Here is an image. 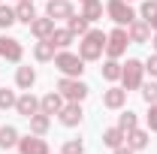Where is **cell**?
I'll use <instances>...</instances> for the list:
<instances>
[{
    "instance_id": "1",
    "label": "cell",
    "mask_w": 157,
    "mask_h": 154,
    "mask_svg": "<svg viewBox=\"0 0 157 154\" xmlns=\"http://www.w3.org/2000/svg\"><path fill=\"white\" fill-rule=\"evenodd\" d=\"M103 52H106V33L97 30V27L88 30L85 37L78 39V58L85 60V64H88V60H100Z\"/></svg>"
},
{
    "instance_id": "2",
    "label": "cell",
    "mask_w": 157,
    "mask_h": 154,
    "mask_svg": "<svg viewBox=\"0 0 157 154\" xmlns=\"http://www.w3.org/2000/svg\"><path fill=\"white\" fill-rule=\"evenodd\" d=\"M55 70H58L60 76L82 79V73H85V60L78 58L76 52H70V48H60L58 55H55Z\"/></svg>"
},
{
    "instance_id": "3",
    "label": "cell",
    "mask_w": 157,
    "mask_h": 154,
    "mask_svg": "<svg viewBox=\"0 0 157 154\" xmlns=\"http://www.w3.org/2000/svg\"><path fill=\"white\" fill-rule=\"evenodd\" d=\"M142 76H145V64L136 58H127V64L121 67V88L130 94V91H136L142 88Z\"/></svg>"
},
{
    "instance_id": "4",
    "label": "cell",
    "mask_w": 157,
    "mask_h": 154,
    "mask_svg": "<svg viewBox=\"0 0 157 154\" xmlns=\"http://www.w3.org/2000/svg\"><path fill=\"white\" fill-rule=\"evenodd\" d=\"M106 15L115 21L118 27H127V24H133V21L139 18L136 9H133L127 0H106Z\"/></svg>"
},
{
    "instance_id": "5",
    "label": "cell",
    "mask_w": 157,
    "mask_h": 154,
    "mask_svg": "<svg viewBox=\"0 0 157 154\" xmlns=\"http://www.w3.org/2000/svg\"><path fill=\"white\" fill-rule=\"evenodd\" d=\"M58 91L63 94V100H67V103H82L85 97L91 94V88H88L82 79H70V76H60Z\"/></svg>"
},
{
    "instance_id": "6",
    "label": "cell",
    "mask_w": 157,
    "mask_h": 154,
    "mask_svg": "<svg viewBox=\"0 0 157 154\" xmlns=\"http://www.w3.org/2000/svg\"><path fill=\"white\" fill-rule=\"evenodd\" d=\"M127 45H130V37H127V30L124 27H115L112 33H106V58H121L124 52H127Z\"/></svg>"
},
{
    "instance_id": "7",
    "label": "cell",
    "mask_w": 157,
    "mask_h": 154,
    "mask_svg": "<svg viewBox=\"0 0 157 154\" xmlns=\"http://www.w3.org/2000/svg\"><path fill=\"white\" fill-rule=\"evenodd\" d=\"M0 58L3 60H12V64H21V58H24V45H21V39L15 37H0Z\"/></svg>"
},
{
    "instance_id": "8",
    "label": "cell",
    "mask_w": 157,
    "mask_h": 154,
    "mask_svg": "<svg viewBox=\"0 0 157 154\" xmlns=\"http://www.w3.org/2000/svg\"><path fill=\"white\" fill-rule=\"evenodd\" d=\"M15 148H18L21 154H52V151H48V142H45L42 136H36V133H27V136H21Z\"/></svg>"
},
{
    "instance_id": "9",
    "label": "cell",
    "mask_w": 157,
    "mask_h": 154,
    "mask_svg": "<svg viewBox=\"0 0 157 154\" xmlns=\"http://www.w3.org/2000/svg\"><path fill=\"white\" fill-rule=\"evenodd\" d=\"M82 118H85L82 103H63V109L58 112V121L63 124V127H78V124H82Z\"/></svg>"
},
{
    "instance_id": "10",
    "label": "cell",
    "mask_w": 157,
    "mask_h": 154,
    "mask_svg": "<svg viewBox=\"0 0 157 154\" xmlns=\"http://www.w3.org/2000/svg\"><path fill=\"white\" fill-rule=\"evenodd\" d=\"M63 94L60 91H48L45 97H39V112H45V115H58L60 109H63Z\"/></svg>"
},
{
    "instance_id": "11",
    "label": "cell",
    "mask_w": 157,
    "mask_h": 154,
    "mask_svg": "<svg viewBox=\"0 0 157 154\" xmlns=\"http://www.w3.org/2000/svg\"><path fill=\"white\" fill-rule=\"evenodd\" d=\"M15 112H18L21 118H30L39 112V97H33L30 91H24V94L15 100Z\"/></svg>"
},
{
    "instance_id": "12",
    "label": "cell",
    "mask_w": 157,
    "mask_h": 154,
    "mask_svg": "<svg viewBox=\"0 0 157 154\" xmlns=\"http://www.w3.org/2000/svg\"><path fill=\"white\" fill-rule=\"evenodd\" d=\"M27 27H30V33H33L36 39H48L52 33H55V18H48V15H36Z\"/></svg>"
},
{
    "instance_id": "13",
    "label": "cell",
    "mask_w": 157,
    "mask_h": 154,
    "mask_svg": "<svg viewBox=\"0 0 157 154\" xmlns=\"http://www.w3.org/2000/svg\"><path fill=\"white\" fill-rule=\"evenodd\" d=\"M124 103H127V91H124V88L112 85V88L103 91V106H106V109H124Z\"/></svg>"
},
{
    "instance_id": "14",
    "label": "cell",
    "mask_w": 157,
    "mask_h": 154,
    "mask_svg": "<svg viewBox=\"0 0 157 154\" xmlns=\"http://www.w3.org/2000/svg\"><path fill=\"white\" fill-rule=\"evenodd\" d=\"M127 37L130 42H151V27L145 18H136L133 24H127Z\"/></svg>"
},
{
    "instance_id": "15",
    "label": "cell",
    "mask_w": 157,
    "mask_h": 154,
    "mask_svg": "<svg viewBox=\"0 0 157 154\" xmlns=\"http://www.w3.org/2000/svg\"><path fill=\"white\" fill-rule=\"evenodd\" d=\"M45 15H48V18H70V15H76V12H73V3H70V0H48V6H45Z\"/></svg>"
},
{
    "instance_id": "16",
    "label": "cell",
    "mask_w": 157,
    "mask_h": 154,
    "mask_svg": "<svg viewBox=\"0 0 157 154\" xmlns=\"http://www.w3.org/2000/svg\"><path fill=\"white\" fill-rule=\"evenodd\" d=\"M58 55V48H55V42L52 39H36V45H33V58L39 64H48V60H55Z\"/></svg>"
},
{
    "instance_id": "17",
    "label": "cell",
    "mask_w": 157,
    "mask_h": 154,
    "mask_svg": "<svg viewBox=\"0 0 157 154\" xmlns=\"http://www.w3.org/2000/svg\"><path fill=\"white\" fill-rule=\"evenodd\" d=\"M148 139H151V130L136 127V130H130V133H127V145H130L133 151H145V148H148Z\"/></svg>"
},
{
    "instance_id": "18",
    "label": "cell",
    "mask_w": 157,
    "mask_h": 154,
    "mask_svg": "<svg viewBox=\"0 0 157 154\" xmlns=\"http://www.w3.org/2000/svg\"><path fill=\"white\" fill-rule=\"evenodd\" d=\"M15 85H18L21 91H30L36 85V70L33 67H18L15 70Z\"/></svg>"
},
{
    "instance_id": "19",
    "label": "cell",
    "mask_w": 157,
    "mask_h": 154,
    "mask_svg": "<svg viewBox=\"0 0 157 154\" xmlns=\"http://www.w3.org/2000/svg\"><path fill=\"white\" fill-rule=\"evenodd\" d=\"M124 142H127V133H124L118 124L103 130V145H106V148H118V145H124Z\"/></svg>"
},
{
    "instance_id": "20",
    "label": "cell",
    "mask_w": 157,
    "mask_h": 154,
    "mask_svg": "<svg viewBox=\"0 0 157 154\" xmlns=\"http://www.w3.org/2000/svg\"><path fill=\"white\" fill-rule=\"evenodd\" d=\"M18 130H15V127H12V124H3V127H0V148H3V151H9V148H15V145H18Z\"/></svg>"
},
{
    "instance_id": "21",
    "label": "cell",
    "mask_w": 157,
    "mask_h": 154,
    "mask_svg": "<svg viewBox=\"0 0 157 154\" xmlns=\"http://www.w3.org/2000/svg\"><path fill=\"white\" fill-rule=\"evenodd\" d=\"M27 121H30V133H36V136H45L48 127H52V115H45V112H36V115H30Z\"/></svg>"
},
{
    "instance_id": "22",
    "label": "cell",
    "mask_w": 157,
    "mask_h": 154,
    "mask_svg": "<svg viewBox=\"0 0 157 154\" xmlns=\"http://www.w3.org/2000/svg\"><path fill=\"white\" fill-rule=\"evenodd\" d=\"M73 37H76V33H73V30H70V27H55V33H52V42H55V48H70V45H73Z\"/></svg>"
},
{
    "instance_id": "23",
    "label": "cell",
    "mask_w": 157,
    "mask_h": 154,
    "mask_svg": "<svg viewBox=\"0 0 157 154\" xmlns=\"http://www.w3.org/2000/svg\"><path fill=\"white\" fill-rule=\"evenodd\" d=\"M15 18L21 24H30V21L36 18V9H33V0H18V6H15Z\"/></svg>"
},
{
    "instance_id": "24",
    "label": "cell",
    "mask_w": 157,
    "mask_h": 154,
    "mask_svg": "<svg viewBox=\"0 0 157 154\" xmlns=\"http://www.w3.org/2000/svg\"><path fill=\"white\" fill-rule=\"evenodd\" d=\"M121 67H124V64H118L115 58H109L103 67H100V73H103L106 82H118V79H121Z\"/></svg>"
},
{
    "instance_id": "25",
    "label": "cell",
    "mask_w": 157,
    "mask_h": 154,
    "mask_svg": "<svg viewBox=\"0 0 157 154\" xmlns=\"http://www.w3.org/2000/svg\"><path fill=\"white\" fill-rule=\"evenodd\" d=\"M103 9H106V6H103L100 0H91V3H82V15H85L88 21H97V18H103Z\"/></svg>"
},
{
    "instance_id": "26",
    "label": "cell",
    "mask_w": 157,
    "mask_h": 154,
    "mask_svg": "<svg viewBox=\"0 0 157 154\" xmlns=\"http://www.w3.org/2000/svg\"><path fill=\"white\" fill-rule=\"evenodd\" d=\"M118 127H121L124 133L136 130V127H139V115H136V112H130V109H127V112H121V115H118Z\"/></svg>"
},
{
    "instance_id": "27",
    "label": "cell",
    "mask_w": 157,
    "mask_h": 154,
    "mask_svg": "<svg viewBox=\"0 0 157 154\" xmlns=\"http://www.w3.org/2000/svg\"><path fill=\"white\" fill-rule=\"evenodd\" d=\"M88 24H91V21L85 18V15H70V18H67V27H70L73 33H78V37H85V33L91 30Z\"/></svg>"
},
{
    "instance_id": "28",
    "label": "cell",
    "mask_w": 157,
    "mask_h": 154,
    "mask_svg": "<svg viewBox=\"0 0 157 154\" xmlns=\"http://www.w3.org/2000/svg\"><path fill=\"white\" fill-rule=\"evenodd\" d=\"M15 9H9V6H3V3H0V30H6V27H12V24H15Z\"/></svg>"
},
{
    "instance_id": "29",
    "label": "cell",
    "mask_w": 157,
    "mask_h": 154,
    "mask_svg": "<svg viewBox=\"0 0 157 154\" xmlns=\"http://www.w3.org/2000/svg\"><path fill=\"white\" fill-rule=\"evenodd\" d=\"M142 100L151 106V103H157V82H142Z\"/></svg>"
},
{
    "instance_id": "30",
    "label": "cell",
    "mask_w": 157,
    "mask_h": 154,
    "mask_svg": "<svg viewBox=\"0 0 157 154\" xmlns=\"http://www.w3.org/2000/svg\"><path fill=\"white\" fill-rule=\"evenodd\" d=\"M60 154H85V142L82 139H67L63 148H60Z\"/></svg>"
},
{
    "instance_id": "31",
    "label": "cell",
    "mask_w": 157,
    "mask_h": 154,
    "mask_svg": "<svg viewBox=\"0 0 157 154\" xmlns=\"http://www.w3.org/2000/svg\"><path fill=\"white\" fill-rule=\"evenodd\" d=\"M15 91H9V88H0V109H15Z\"/></svg>"
},
{
    "instance_id": "32",
    "label": "cell",
    "mask_w": 157,
    "mask_h": 154,
    "mask_svg": "<svg viewBox=\"0 0 157 154\" xmlns=\"http://www.w3.org/2000/svg\"><path fill=\"white\" fill-rule=\"evenodd\" d=\"M145 121H148V130H151V133H157V103H151V106H148Z\"/></svg>"
},
{
    "instance_id": "33",
    "label": "cell",
    "mask_w": 157,
    "mask_h": 154,
    "mask_svg": "<svg viewBox=\"0 0 157 154\" xmlns=\"http://www.w3.org/2000/svg\"><path fill=\"white\" fill-rule=\"evenodd\" d=\"M145 73H151V79H157V52L145 60Z\"/></svg>"
},
{
    "instance_id": "34",
    "label": "cell",
    "mask_w": 157,
    "mask_h": 154,
    "mask_svg": "<svg viewBox=\"0 0 157 154\" xmlns=\"http://www.w3.org/2000/svg\"><path fill=\"white\" fill-rule=\"evenodd\" d=\"M112 154H136L130 145H118V148H112Z\"/></svg>"
},
{
    "instance_id": "35",
    "label": "cell",
    "mask_w": 157,
    "mask_h": 154,
    "mask_svg": "<svg viewBox=\"0 0 157 154\" xmlns=\"http://www.w3.org/2000/svg\"><path fill=\"white\" fill-rule=\"evenodd\" d=\"M151 48L157 52V30H154V37H151Z\"/></svg>"
},
{
    "instance_id": "36",
    "label": "cell",
    "mask_w": 157,
    "mask_h": 154,
    "mask_svg": "<svg viewBox=\"0 0 157 154\" xmlns=\"http://www.w3.org/2000/svg\"><path fill=\"white\" fill-rule=\"evenodd\" d=\"M78 3H91V0H78Z\"/></svg>"
},
{
    "instance_id": "37",
    "label": "cell",
    "mask_w": 157,
    "mask_h": 154,
    "mask_svg": "<svg viewBox=\"0 0 157 154\" xmlns=\"http://www.w3.org/2000/svg\"><path fill=\"white\" fill-rule=\"evenodd\" d=\"M127 3H133V0H127Z\"/></svg>"
},
{
    "instance_id": "38",
    "label": "cell",
    "mask_w": 157,
    "mask_h": 154,
    "mask_svg": "<svg viewBox=\"0 0 157 154\" xmlns=\"http://www.w3.org/2000/svg\"><path fill=\"white\" fill-rule=\"evenodd\" d=\"M0 3H3V0H0Z\"/></svg>"
},
{
    "instance_id": "39",
    "label": "cell",
    "mask_w": 157,
    "mask_h": 154,
    "mask_svg": "<svg viewBox=\"0 0 157 154\" xmlns=\"http://www.w3.org/2000/svg\"><path fill=\"white\" fill-rule=\"evenodd\" d=\"M154 3H157V0H154Z\"/></svg>"
}]
</instances>
